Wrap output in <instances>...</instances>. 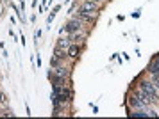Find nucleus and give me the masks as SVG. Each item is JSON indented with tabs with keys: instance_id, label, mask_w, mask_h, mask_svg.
<instances>
[{
	"instance_id": "nucleus-1",
	"label": "nucleus",
	"mask_w": 159,
	"mask_h": 119,
	"mask_svg": "<svg viewBox=\"0 0 159 119\" xmlns=\"http://www.w3.org/2000/svg\"><path fill=\"white\" fill-rule=\"evenodd\" d=\"M139 89L148 96V100L150 101H157L159 96H157V89H156V85H154V82H148V80H143L141 84H139Z\"/></svg>"
},
{
	"instance_id": "nucleus-2",
	"label": "nucleus",
	"mask_w": 159,
	"mask_h": 119,
	"mask_svg": "<svg viewBox=\"0 0 159 119\" xmlns=\"http://www.w3.org/2000/svg\"><path fill=\"white\" fill-rule=\"evenodd\" d=\"M80 11H84V13H98V4L89 2V0H84L80 4Z\"/></svg>"
},
{
	"instance_id": "nucleus-3",
	"label": "nucleus",
	"mask_w": 159,
	"mask_h": 119,
	"mask_svg": "<svg viewBox=\"0 0 159 119\" xmlns=\"http://www.w3.org/2000/svg\"><path fill=\"white\" fill-rule=\"evenodd\" d=\"M95 18H97V13H84V11H80L79 9V13H77V18H75V20H79V21H93Z\"/></svg>"
},
{
	"instance_id": "nucleus-4",
	"label": "nucleus",
	"mask_w": 159,
	"mask_h": 119,
	"mask_svg": "<svg viewBox=\"0 0 159 119\" xmlns=\"http://www.w3.org/2000/svg\"><path fill=\"white\" fill-rule=\"evenodd\" d=\"M65 27H66V32H77V30H80L82 23L79 20H72L70 23H66Z\"/></svg>"
},
{
	"instance_id": "nucleus-5",
	"label": "nucleus",
	"mask_w": 159,
	"mask_h": 119,
	"mask_svg": "<svg viewBox=\"0 0 159 119\" xmlns=\"http://www.w3.org/2000/svg\"><path fill=\"white\" fill-rule=\"evenodd\" d=\"M66 52H68V57H73V59H75V57H79L80 48L77 46V45H70V48L66 50Z\"/></svg>"
},
{
	"instance_id": "nucleus-6",
	"label": "nucleus",
	"mask_w": 159,
	"mask_h": 119,
	"mask_svg": "<svg viewBox=\"0 0 159 119\" xmlns=\"http://www.w3.org/2000/svg\"><path fill=\"white\" fill-rule=\"evenodd\" d=\"M54 73H56V77H61V78H68V75H70V71H68V70H65V68H59V66H56Z\"/></svg>"
},
{
	"instance_id": "nucleus-7",
	"label": "nucleus",
	"mask_w": 159,
	"mask_h": 119,
	"mask_svg": "<svg viewBox=\"0 0 159 119\" xmlns=\"http://www.w3.org/2000/svg\"><path fill=\"white\" fill-rule=\"evenodd\" d=\"M70 45H72L70 39H59V41H57V46H59V48H63V50H68V48H70Z\"/></svg>"
},
{
	"instance_id": "nucleus-8",
	"label": "nucleus",
	"mask_w": 159,
	"mask_h": 119,
	"mask_svg": "<svg viewBox=\"0 0 159 119\" xmlns=\"http://www.w3.org/2000/svg\"><path fill=\"white\" fill-rule=\"evenodd\" d=\"M66 55H68V52H66V50H63V48H59V46H56V57H57V59H65Z\"/></svg>"
},
{
	"instance_id": "nucleus-9",
	"label": "nucleus",
	"mask_w": 159,
	"mask_h": 119,
	"mask_svg": "<svg viewBox=\"0 0 159 119\" xmlns=\"http://www.w3.org/2000/svg\"><path fill=\"white\" fill-rule=\"evenodd\" d=\"M132 117H147V116H150L148 112H141V110H138V112H130Z\"/></svg>"
},
{
	"instance_id": "nucleus-10",
	"label": "nucleus",
	"mask_w": 159,
	"mask_h": 119,
	"mask_svg": "<svg viewBox=\"0 0 159 119\" xmlns=\"http://www.w3.org/2000/svg\"><path fill=\"white\" fill-rule=\"evenodd\" d=\"M15 114L11 112V110H0V117H13Z\"/></svg>"
},
{
	"instance_id": "nucleus-11",
	"label": "nucleus",
	"mask_w": 159,
	"mask_h": 119,
	"mask_svg": "<svg viewBox=\"0 0 159 119\" xmlns=\"http://www.w3.org/2000/svg\"><path fill=\"white\" fill-rule=\"evenodd\" d=\"M0 103H7V98H6V94H2V92H0Z\"/></svg>"
},
{
	"instance_id": "nucleus-12",
	"label": "nucleus",
	"mask_w": 159,
	"mask_h": 119,
	"mask_svg": "<svg viewBox=\"0 0 159 119\" xmlns=\"http://www.w3.org/2000/svg\"><path fill=\"white\" fill-rule=\"evenodd\" d=\"M89 2H95V4H100V2H104V0H89Z\"/></svg>"
}]
</instances>
